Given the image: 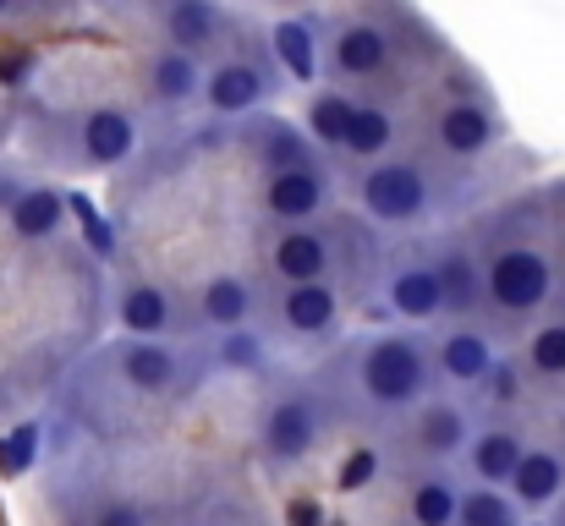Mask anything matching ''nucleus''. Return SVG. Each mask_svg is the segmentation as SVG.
<instances>
[{
	"instance_id": "nucleus-20",
	"label": "nucleus",
	"mask_w": 565,
	"mask_h": 526,
	"mask_svg": "<svg viewBox=\"0 0 565 526\" xmlns=\"http://www.w3.org/2000/svg\"><path fill=\"white\" fill-rule=\"evenodd\" d=\"M0 214H6V225H11L17 241H55L61 225H66V197L55 186H22L17 181Z\"/></svg>"
},
{
	"instance_id": "nucleus-25",
	"label": "nucleus",
	"mask_w": 565,
	"mask_h": 526,
	"mask_svg": "<svg viewBox=\"0 0 565 526\" xmlns=\"http://www.w3.org/2000/svg\"><path fill=\"white\" fill-rule=\"evenodd\" d=\"M352 116H358V99L347 88H319L308 99V138L324 154H341L347 149V132H352Z\"/></svg>"
},
{
	"instance_id": "nucleus-10",
	"label": "nucleus",
	"mask_w": 565,
	"mask_h": 526,
	"mask_svg": "<svg viewBox=\"0 0 565 526\" xmlns=\"http://www.w3.org/2000/svg\"><path fill=\"white\" fill-rule=\"evenodd\" d=\"M116 324L127 330V341H171V335H192V302L177 291H166L149 275H127L116 286Z\"/></svg>"
},
{
	"instance_id": "nucleus-9",
	"label": "nucleus",
	"mask_w": 565,
	"mask_h": 526,
	"mask_svg": "<svg viewBox=\"0 0 565 526\" xmlns=\"http://www.w3.org/2000/svg\"><path fill=\"white\" fill-rule=\"evenodd\" d=\"M264 313H269L275 335H286L297 346H319V341H335L347 302H341V286H269Z\"/></svg>"
},
{
	"instance_id": "nucleus-35",
	"label": "nucleus",
	"mask_w": 565,
	"mask_h": 526,
	"mask_svg": "<svg viewBox=\"0 0 565 526\" xmlns=\"http://www.w3.org/2000/svg\"><path fill=\"white\" fill-rule=\"evenodd\" d=\"M11 11H17V6H11V0H0V17H11Z\"/></svg>"
},
{
	"instance_id": "nucleus-8",
	"label": "nucleus",
	"mask_w": 565,
	"mask_h": 526,
	"mask_svg": "<svg viewBox=\"0 0 565 526\" xmlns=\"http://www.w3.org/2000/svg\"><path fill=\"white\" fill-rule=\"evenodd\" d=\"M275 94H280V61L269 55V44H247L242 55L209 66V83H203V105L214 116H253Z\"/></svg>"
},
{
	"instance_id": "nucleus-22",
	"label": "nucleus",
	"mask_w": 565,
	"mask_h": 526,
	"mask_svg": "<svg viewBox=\"0 0 565 526\" xmlns=\"http://www.w3.org/2000/svg\"><path fill=\"white\" fill-rule=\"evenodd\" d=\"M522 373L544 389H565V308H555L550 319H539L527 335H522V351H516Z\"/></svg>"
},
{
	"instance_id": "nucleus-12",
	"label": "nucleus",
	"mask_w": 565,
	"mask_h": 526,
	"mask_svg": "<svg viewBox=\"0 0 565 526\" xmlns=\"http://www.w3.org/2000/svg\"><path fill=\"white\" fill-rule=\"evenodd\" d=\"M258 208H264V219H275V225H313L319 214L335 208V171H330V165H308V171L264 175Z\"/></svg>"
},
{
	"instance_id": "nucleus-7",
	"label": "nucleus",
	"mask_w": 565,
	"mask_h": 526,
	"mask_svg": "<svg viewBox=\"0 0 565 526\" xmlns=\"http://www.w3.org/2000/svg\"><path fill=\"white\" fill-rule=\"evenodd\" d=\"M374 297L384 313H395V319H406V324H439V319H445V291H439L428 241L401 247V253L384 258Z\"/></svg>"
},
{
	"instance_id": "nucleus-15",
	"label": "nucleus",
	"mask_w": 565,
	"mask_h": 526,
	"mask_svg": "<svg viewBox=\"0 0 565 526\" xmlns=\"http://www.w3.org/2000/svg\"><path fill=\"white\" fill-rule=\"evenodd\" d=\"M428 356H434V373L445 384H478L505 362V351L494 346V330L489 324H450V330H434L428 335Z\"/></svg>"
},
{
	"instance_id": "nucleus-27",
	"label": "nucleus",
	"mask_w": 565,
	"mask_h": 526,
	"mask_svg": "<svg viewBox=\"0 0 565 526\" xmlns=\"http://www.w3.org/2000/svg\"><path fill=\"white\" fill-rule=\"evenodd\" d=\"M412 522L417 526H456L461 522V494L450 477H423L412 489Z\"/></svg>"
},
{
	"instance_id": "nucleus-31",
	"label": "nucleus",
	"mask_w": 565,
	"mask_h": 526,
	"mask_svg": "<svg viewBox=\"0 0 565 526\" xmlns=\"http://www.w3.org/2000/svg\"><path fill=\"white\" fill-rule=\"evenodd\" d=\"M550 192V225H555V253H561V308H565V175L544 186Z\"/></svg>"
},
{
	"instance_id": "nucleus-34",
	"label": "nucleus",
	"mask_w": 565,
	"mask_h": 526,
	"mask_svg": "<svg viewBox=\"0 0 565 526\" xmlns=\"http://www.w3.org/2000/svg\"><path fill=\"white\" fill-rule=\"evenodd\" d=\"M17 11H28V17H55V11H66L72 0H11Z\"/></svg>"
},
{
	"instance_id": "nucleus-36",
	"label": "nucleus",
	"mask_w": 565,
	"mask_h": 526,
	"mask_svg": "<svg viewBox=\"0 0 565 526\" xmlns=\"http://www.w3.org/2000/svg\"><path fill=\"white\" fill-rule=\"evenodd\" d=\"M280 6H302V0H280Z\"/></svg>"
},
{
	"instance_id": "nucleus-14",
	"label": "nucleus",
	"mask_w": 565,
	"mask_h": 526,
	"mask_svg": "<svg viewBox=\"0 0 565 526\" xmlns=\"http://www.w3.org/2000/svg\"><path fill=\"white\" fill-rule=\"evenodd\" d=\"M319 433H324V411H319V400L308 389H286L280 400H269V411L258 422V444H264V455L275 466L302 461L319 444Z\"/></svg>"
},
{
	"instance_id": "nucleus-30",
	"label": "nucleus",
	"mask_w": 565,
	"mask_h": 526,
	"mask_svg": "<svg viewBox=\"0 0 565 526\" xmlns=\"http://www.w3.org/2000/svg\"><path fill=\"white\" fill-rule=\"evenodd\" d=\"M220 362L225 367H258L264 362V335H253V330L220 335Z\"/></svg>"
},
{
	"instance_id": "nucleus-29",
	"label": "nucleus",
	"mask_w": 565,
	"mask_h": 526,
	"mask_svg": "<svg viewBox=\"0 0 565 526\" xmlns=\"http://www.w3.org/2000/svg\"><path fill=\"white\" fill-rule=\"evenodd\" d=\"M33 450H39V428H33V422H22V428H11V433L0 439V472H6V477H17V472H28V461H33Z\"/></svg>"
},
{
	"instance_id": "nucleus-28",
	"label": "nucleus",
	"mask_w": 565,
	"mask_h": 526,
	"mask_svg": "<svg viewBox=\"0 0 565 526\" xmlns=\"http://www.w3.org/2000/svg\"><path fill=\"white\" fill-rule=\"evenodd\" d=\"M456 526H516V516H511V500L505 494L472 489V494H461V522Z\"/></svg>"
},
{
	"instance_id": "nucleus-5",
	"label": "nucleus",
	"mask_w": 565,
	"mask_h": 526,
	"mask_svg": "<svg viewBox=\"0 0 565 526\" xmlns=\"http://www.w3.org/2000/svg\"><path fill=\"white\" fill-rule=\"evenodd\" d=\"M450 66H456V61H450ZM500 143H505V121H500V110H494L483 77L472 72V77L456 88L450 72H445V88L434 94V105H428V116H423V149L439 154V160H483V154L500 149Z\"/></svg>"
},
{
	"instance_id": "nucleus-33",
	"label": "nucleus",
	"mask_w": 565,
	"mask_h": 526,
	"mask_svg": "<svg viewBox=\"0 0 565 526\" xmlns=\"http://www.w3.org/2000/svg\"><path fill=\"white\" fill-rule=\"evenodd\" d=\"M369 477H374V455L363 450V455H352V461H347V472H341V489H363Z\"/></svg>"
},
{
	"instance_id": "nucleus-2",
	"label": "nucleus",
	"mask_w": 565,
	"mask_h": 526,
	"mask_svg": "<svg viewBox=\"0 0 565 526\" xmlns=\"http://www.w3.org/2000/svg\"><path fill=\"white\" fill-rule=\"evenodd\" d=\"M335 378H341V389L358 406L395 417V411L428 406L434 400L428 389H434L439 373H434L428 341L401 330V335H363V341H352L341 351V362H335Z\"/></svg>"
},
{
	"instance_id": "nucleus-32",
	"label": "nucleus",
	"mask_w": 565,
	"mask_h": 526,
	"mask_svg": "<svg viewBox=\"0 0 565 526\" xmlns=\"http://www.w3.org/2000/svg\"><path fill=\"white\" fill-rule=\"evenodd\" d=\"M88 526H149V516H143V505H132V500H116V505H105L99 516Z\"/></svg>"
},
{
	"instance_id": "nucleus-4",
	"label": "nucleus",
	"mask_w": 565,
	"mask_h": 526,
	"mask_svg": "<svg viewBox=\"0 0 565 526\" xmlns=\"http://www.w3.org/2000/svg\"><path fill=\"white\" fill-rule=\"evenodd\" d=\"M445 165L439 154L417 149V154H390L352 181L363 214L384 225V230H417L423 219L445 214L450 208V181H445Z\"/></svg>"
},
{
	"instance_id": "nucleus-21",
	"label": "nucleus",
	"mask_w": 565,
	"mask_h": 526,
	"mask_svg": "<svg viewBox=\"0 0 565 526\" xmlns=\"http://www.w3.org/2000/svg\"><path fill=\"white\" fill-rule=\"evenodd\" d=\"M269 55L280 61V72L291 83H319L324 72V55H319V28L313 17H280L269 28Z\"/></svg>"
},
{
	"instance_id": "nucleus-23",
	"label": "nucleus",
	"mask_w": 565,
	"mask_h": 526,
	"mask_svg": "<svg viewBox=\"0 0 565 526\" xmlns=\"http://www.w3.org/2000/svg\"><path fill=\"white\" fill-rule=\"evenodd\" d=\"M412 439H417L423 455L450 461L461 444H472V428H467V411L456 400H428V406L412 411Z\"/></svg>"
},
{
	"instance_id": "nucleus-11",
	"label": "nucleus",
	"mask_w": 565,
	"mask_h": 526,
	"mask_svg": "<svg viewBox=\"0 0 565 526\" xmlns=\"http://www.w3.org/2000/svg\"><path fill=\"white\" fill-rule=\"evenodd\" d=\"M434 275L445 291V319L450 324H483V264L472 247V230H439L428 241Z\"/></svg>"
},
{
	"instance_id": "nucleus-6",
	"label": "nucleus",
	"mask_w": 565,
	"mask_h": 526,
	"mask_svg": "<svg viewBox=\"0 0 565 526\" xmlns=\"http://www.w3.org/2000/svg\"><path fill=\"white\" fill-rule=\"evenodd\" d=\"M154 28H160V44H177L188 50L192 61L203 66H220L231 55H242V22L220 6V0H143Z\"/></svg>"
},
{
	"instance_id": "nucleus-1",
	"label": "nucleus",
	"mask_w": 565,
	"mask_h": 526,
	"mask_svg": "<svg viewBox=\"0 0 565 526\" xmlns=\"http://www.w3.org/2000/svg\"><path fill=\"white\" fill-rule=\"evenodd\" d=\"M472 247L483 264V324L505 335H527L539 319L561 308V253L550 225V192H522L472 225Z\"/></svg>"
},
{
	"instance_id": "nucleus-24",
	"label": "nucleus",
	"mask_w": 565,
	"mask_h": 526,
	"mask_svg": "<svg viewBox=\"0 0 565 526\" xmlns=\"http://www.w3.org/2000/svg\"><path fill=\"white\" fill-rule=\"evenodd\" d=\"M511 494H516V505H533V511L555 505L565 494V455L550 450V444L527 450L522 466H516V477H511Z\"/></svg>"
},
{
	"instance_id": "nucleus-17",
	"label": "nucleus",
	"mask_w": 565,
	"mask_h": 526,
	"mask_svg": "<svg viewBox=\"0 0 565 526\" xmlns=\"http://www.w3.org/2000/svg\"><path fill=\"white\" fill-rule=\"evenodd\" d=\"M138 83H143V99H149V105L182 110L192 99H203L209 66L192 61L188 50H177V44H149V50L138 55Z\"/></svg>"
},
{
	"instance_id": "nucleus-26",
	"label": "nucleus",
	"mask_w": 565,
	"mask_h": 526,
	"mask_svg": "<svg viewBox=\"0 0 565 526\" xmlns=\"http://www.w3.org/2000/svg\"><path fill=\"white\" fill-rule=\"evenodd\" d=\"M522 455H527V444H522L516 428H483V433H472V472H478V483H511L516 466H522Z\"/></svg>"
},
{
	"instance_id": "nucleus-18",
	"label": "nucleus",
	"mask_w": 565,
	"mask_h": 526,
	"mask_svg": "<svg viewBox=\"0 0 565 526\" xmlns=\"http://www.w3.org/2000/svg\"><path fill=\"white\" fill-rule=\"evenodd\" d=\"M258 308H264L258 286H253L247 275H231V269L209 275V280H203V286L192 291V324H198V330H214V335H236V330H253Z\"/></svg>"
},
{
	"instance_id": "nucleus-37",
	"label": "nucleus",
	"mask_w": 565,
	"mask_h": 526,
	"mask_svg": "<svg viewBox=\"0 0 565 526\" xmlns=\"http://www.w3.org/2000/svg\"><path fill=\"white\" fill-rule=\"evenodd\" d=\"M561 526H565V516H561Z\"/></svg>"
},
{
	"instance_id": "nucleus-16",
	"label": "nucleus",
	"mask_w": 565,
	"mask_h": 526,
	"mask_svg": "<svg viewBox=\"0 0 565 526\" xmlns=\"http://www.w3.org/2000/svg\"><path fill=\"white\" fill-rule=\"evenodd\" d=\"M242 149L253 154L258 175L324 165V149H319L302 127H291V121H280V116H247V121H242Z\"/></svg>"
},
{
	"instance_id": "nucleus-13",
	"label": "nucleus",
	"mask_w": 565,
	"mask_h": 526,
	"mask_svg": "<svg viewBox=\"0 0 565 526\" xmlns=\"http://www.w3.org/2000/svg\"><path fill=\"white\" fill-rule=\"evenodd\" d=\"M192 351L198 346H177V341H121V346H110V362L127 389L171 395V389L192 384Z\"/></svg>"
},
{
	"instance_id": "nucleus-19",
	"label": "nucleus",
	"mask_w": 565,
	"mask_h": 526,
	"mask_svg": "<svg viewBox=\"0 0 565 526\" xmlns=\"http://www.w3.org/2000/svg\"><path fill=\"white\" fill-rule=\"evenodd\" d=\"M401 116H395V105L390 99H358V116H352V132H347V149L335 154V160H347V165H379V160H390L395 154V143H401Z\"/></svg>"
},
{
	"instance_id": "nucleus-3",
	"label": "nucleus",
	"mask_w": 565,
	"mask_h": 526,
	"mask_svg": "<svg viewBox=\"0 0 565 526\" xmlns=\"http://www.w3.org/2000/svg\"><path fill=\"white\" fill-rule=\"evenodd\" d=\"M28 143L39 160H50L61 171H110L143 143V127L132 110L83 105V110H61V116L33 121Z\"/></svg>"
}]
</instances>
